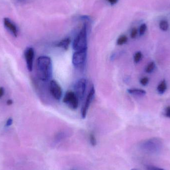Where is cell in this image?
<instances>
[{"mask_svg": "<svg viewBox=\"0 0 170 170\" xmlns=\"http://www.w3.org/2000/svg\"><path fill=\"white\" fill-rule=\"evenodd\" d=\"M37 75L42 81H47L52 77L53 65L50 57L47 56H39L36 63Z\"/></svg>", "mask_w": 170, "mask_h": 170, "instance_id": "1", "label": "cell"}, {"mask_svg": "<svg viewBox=\"0 0 170 170\" xmlns=\"http://www.w3.org/2000/svg\"><path fill=\"white\" fill-rule=\"evenodd\" d=\"M88 26L86 23L84 24L82 29L73 40V49L75 51L88 49Z\"/></svg>", "mask_w": 170, "mask_h": 170, "instance_id": "2", "label": "cell"}, {"mask_svg": "<svg viewBox=\"0 0 170 170\" xmlns=\"http://www.w3.org/2000/svg\"><path fill=\"white\" fill-rule=\"evenodd\" d=\"M162 146V142L157 138H153L145 140L140 145L143 151L149 154L156 153L161 150Z\"/></svg>", "mask_w": 170, "mask_h": 170, "instance_id": "3", "label": "cell"}, {"mask_svg": "<svg viewBox=\"0 0 170 170\" xmlns=\"http://www.w3.org/2000/svg\"><path fill=\"white\" fill-rule=\"evenodd\" d=\"M87 57V49L75 51L72 56V64L78 69L84 68Z\"/></svg>", "mask_w": 170, "mask_h": 170, "instance_id": "4", "label": "cell"}, {"mask_svg": "<svg viewBox=\"0 0 170 170\" xmlns=\"http://www.w3.org/2000/svg\"><path fill=\"white\" fill-rule=\"evenodd\" d=\"M79 100L74 92L68 91L64 97L63 103L71 109L75 110L79 106Z\"/></svg>", "mask_w": 170, "mask_h": 170, "instance_id": "5", "label": "cell"}, {"mask_svg": "<svg viewBox=\"0 0 170 170\" xmlns=\"http://www.w3.org/2000/svg\"><path fill=\"white\" fill-rule=\"evenodd\" d=\"M87 86V81L85 78H81L74 85V93L79 100H82L84 98Z\"/></svg>", "mask_w": 170, "mask_h": 170, "instance_id": "6", "label": "cell"}, {"mask_svg": "<svg viewBox=\"0 0 170 170\" xmlns=\"http://www.w3.org/2000/svg\"><path fill=\"white\" fill-rule=\"evenodd\" d=\"M49 90L51 95L56 100L60 101L62 97L63 91L60 85L55 80L50 82Z\"/></svg>", "mask_w": 170, "mask_h": 170, "instance_id": "7", "label": "cell"}, {"mask_svg": "<svg viewBox=\"0 0 170 170\" xmlns=\"http://www.w3.org/2000/svg\"><path fill=\"white\" fill-rule=\"evenodd\" d=\"M95 87L93 86L91 88L90 92L88 93V95L86 97V101L85 102V104H84L82 110H81V116H82V118H86L90 105L93 100V98L95 97Z\"/></svg>", "mask_w": 170, "mask_h": 170, "instance_id": "8", "label": "cell"}, {"mask_svg": "<svg viewBox=\"0 0 170 170\" xmlns=\"http://www.w3.org/2000/svg\"><path fill=\"white\" fill-rule=\"evenodd\" d=\"M24 55L26 62L27 70L30 72L32 71L34 65V58L35 55L34 48L32 47H27L26 49L25 50Z\"/></svg>", "mask_w": 170, "mask_h": 170, "instance_id": "9", "label": "cell"}, {"mask_svg": "<svg viewBox=\"0 0 170 170\" xmlns=\"http://www.w3.org/2000/svg\"><path fill=\"white\" fill-rule=\"evenodd\" d=\"M5 27L10 32L14 37H18V30L16 25L13 22V21L8 18H5L3 20Z\"/></svg>", "mask_w": 170, "mask_h": 170, "instance_id": "10", "label": "cell"}, {"mask_svg": "<svg viewBox=\"0 0 170 170\" xmlns=\"http://www.w3.org/2000/svg\"><path fill=\"white\" fill-rule=\"evenodd\" d=\"M70 43H71V40L70 38H65L64 39H62L58 43L56 44V46L59 48L66 50L68 49Z\"/></svg>", "mask_w": 170, "mask_h": 170, "instance_id": "11", "label": "cell"}, {"mask_svg": "<svg viewBox=\"0 0 170 170\" xmlns=\"http://www.w3.org/2000/svg\"><path fill=\"white\" fill-rule=\"evenodd\" d=\"M127 92L131 95H137V96H143L146 95V93L145 90L137 88L129 89L127 90Z\"/></svg>", "mask_w": 170, "mask_h": 170, "instance_id": "12", "label": "cell"}, {"mask_svg": "<svg viewBox=\"0 0 170 170\" xmlns=\"http://www.w3.org/2000/svg\"><path fill=\"white\" fill-rule=\"evenodd\" d=\"M167 89V85L166 82L165 80H163L160 82L158 86H157V90L159 93L162 95L164 93H165Z\"/></svg>", "mask_w": 170, "mask_h": 170, "instance_id": "13", "label": "cell"}, {"mask_svg": "<svg viewBox=\"0 0 170 170\" xmlns=\"http://www.w3.org/2000/svg\"><path fill=\"white\" fill-rule=\"evenodd\" d=\"M127 41H128V38L126 37V35H121L117 40V44L118 45H122L125 44Z\"/></svg>", "mask_w": 170, "mask_h": 170, "instance_id": "14", "label": "cell"}, {"mask_svg": "<svg viewBox=\"0 0 170 170\" xmlns=\"http://www.w3.org/2000/svg\"><path fill=\"white\" fill-rule=\"evenodd\" d=\"M159 27L162 31H167L169 29V23L166 20H162L159 23Z\"/></svg>", "mask_w": 170, "mask_h": 170, "instance_id": "15", "label": "cell"}, {"mask_svg": "<svg viewBox=\"0 0 170 170\" xmlns=\"http://www.w3.org/2000/svg\"><path fill=\"white\" fill-rule=\"evenodd\" d=\"M155 68V63L153 61L150 62L146 67L145 72L147 73H152L154 70Z\"/></svg>", "mask_w": 170, "mask_h": 170, "instance_id": "16", "label": "cell"}, {"mask_svg": "<svg viewBox=\"0 0 170 170\" xmlns=\"http://www.w3.org/2000/svg\"><path fill=\"white\" fill-rule=\"evenodd\" d=\"M142 57V54L140 51L136 52L134 55V61L135 63H138L141 60Z\"/></svg>", "mask_w": 170, "mask_h": 170, "instance_id": "17", "label": "cell"}, {"mask_svg": "<svg viewBox=\"0 0 170 170\" xmlns=\"http://www.w3.org/2000/svg\"><path fill=\"white\" fill-rule=\"evenodd\" d=\"M147 30V26L145 23H142L139 27V33L140 35H142L145 34Z\"/></svg>", "mask_w": 170, "mask_h": 170, "instance_id": "18", "label": "cell"}, {"mask_svg": "<svg viewBox=\"0 0 170 170\" xmlns=\"http://www.w3.org/2000/svg\"><path fill=\"white\" fill-rule=\"evenodd\" d=\"M90 143L93 146H95L97 145V139L95 135L93 133H91L90 135Z\"/></svg>", "mask_w": 170, "mask_h": 170, "instance_id": "19", "label": "cell"}, {"mask_svg": "<svg viewBox=\"0 0 170 170\" xmlns=\"http://www.w3.org/2000/svg\"><path fill=\"white\" fill-rule=\"evenodd\" d=\"M149 80L148 77H145L142 78L140 80V83L143 86H145L148 84Z\"/></svg>", "mask_w": 170, "mask_h": 170, "instance_id": "20", "label": "cell"}, {"mask_svg": "<svg viewBox=\"0 0 170 170\" xmlns=\"http://www.w3.org/2000/svg\"><path fill=\"white\" fill-rule=\"evenodd\" d=\"M138 30L136 28H133L130 33V37L132 39H134L137 35Z\"/></svg>", "mask_w": 170, "mask_h": 170, "instance_id": "21", "label": "cell"}, {"mask_svg": "<svg viewBox=\"0 0 170 170\" xmlns=\"http://www.w3.org/2000/svg\"><path fill=\"white\" fill-rule=\"evenodd\" d=\"M165 115L166 117L170 118V106L167 107L165 109Z\"/></svg>", "mask_w": 170, "mask_h": 170, "instance_id": "22", "label": "cell"}, {"mask_svg": "<svg viewBox=\"0 0 170 170\" xmlns=\"http://www.w3.org/2000/svg\"><path fill=\"white\" fill-rule=\"evenodd\" d=\"M13 119H12V118H9L7 120V121H6V126H10V125L13 124Z\"/></svg>", "mask_w": 170, "mask_h": 170, "instance_id": "23", "label": "cell"}, {"mask_svg": "<svg viewBox=\"0 0 170 170\" xmlns=\"http://www.w3.org/2000/svg\"><path fill=\"white\" fill-rule=\"evenodd\" d=\"M110 5H114L118 2V0H106Z\"/></svg>", "mask_w": 170, "mask_h": 170, "instance_id": "24", "label": "cell"}, {"mask_svg": "<svg viewBox=\"0 0 170 170\" xmlns=\"http://www.w3.org/2000/svg\"><path fill=\"white\" fill-rule=\"evenodd\" d=\"M5 93V90L3 87H0V99L3 97Z\"/></svg>", "mask_w": 170, "mask_h": 170, "instance_id": "25", "label": "cell"}, {"mask_svg": "<svg viewBox=\"0 0 170 170\" xmlns=\"http://www.w3.org/2000/svg\"><path fill=\"white\" fill-rule=\"evenodd\" d=\"M149 170H165L164 169L159 168L155 167H150Z\"/></svg>", "mask_w": 170, "mask_h": 170, "instance_id": "26", "label": "cell"}, {"mask_svg": "<svg viewBox=\"0 0 170 170\" xmlns=\"http://www.w3.org/2000/svg\"><path fill=\"white\" fill-rule=\"evenodd\" d=\"M81 18H82V20H84V21H90V20L89 17L87 16H82L81 17Z\"/></svg>", "mask_w": 170, "mask_h": 170, "instance_id": "27", "label": "cell"}, {"mask_svg": "<svg viewBox=\"0 0 170 170\" xmlns=\"http://www.w3.org/2000/svg\"><path fill=\"white\" fill-rule=\"evenodd\" d=\"M7 104L8 105H12V104H13V101L12 100H8L7 101Z\"/></svg>", "mask_w": 170, "mask_h": 170, "instance_id": "28", "label": "cell"}, {"mask_svg": "<svg viewBox=\"0 0 170 170\" xmlns=\"http://www.w3.org/2000/svg\"><path fill=\"white\" fill-rule=\"evenodd\" d=\"M136 170V169H132V170Z\"/></svg>", "mask_w": 170, "mask_h": 170, "instance_id": "29", "label": "cell"}]
</instances>
